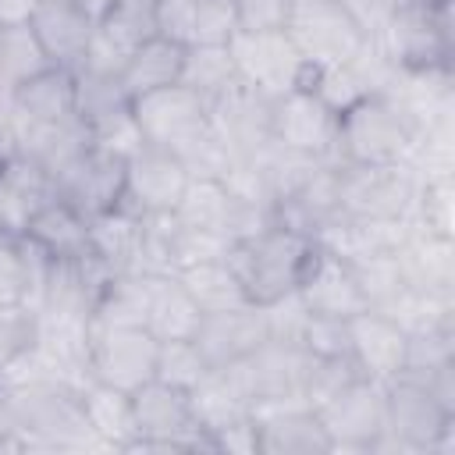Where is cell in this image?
I'll return each instance as SVG.
<instances>
[{"instance_id": "cell-16", "label": "cell", "mask_w": 455, "mask_h": 455, "mask_svg": "<svg viewBox=\"0 0 455 455\" xmlns=\"http://www.w3.org/2000/svg\"><path fill=\"white\" fill-rule=\"evenodd\" d=\"M53 188L82 217L114 210L124 199V156H114L89 142V149L53 181Z\"/></svg>"}, {"instance_id": "cell-20", "label": "cell", "mask_w": 455, "mask_h": 455, "mask_svg": "<svg viewBox=\"0 0 455 455\" xmlns=\"http://www.w3.org/2000/svg\"><path fill=\"white\" fill-rule=\"evenodd\" d=\"M28 28L39 39L43 53L50 57V64L75 71L89 50L96 18L78 0H39Z\"/></svg>"}, {"instance_id": "cell-17", "label": "cell", "mask_w": 455, "mask_h": 455, "mask_svg": "<svg viewBox=\"0 0 455 455\" xmlns=\"http://www.w3.org/2000/svg\"><path fill=\"white\" fill-rule=\"evenodd\" d=\"M259 455H331L334 444L316 416L302 402H270L252 409Z\"/></svg>"}, {"instance_id": "cell-6", "label": "cell", "mask_w": 455, "mask_h": 455, "mask_svg": "<svg viewBox=\"0 0 455 455\" xmlns=\"http://www.w3.org/2000/svg\"><path fill=\"white\" fill-rule=\"evenodd\" d=\"M135 441L128 451H210V437L192 416L188 391L164 380H146L132 391Z\"/></svg>"}, {"instance_id": "cell-33", "label": "cell", "mask_w": 455, "mask_h": 455, "mask_svg": "<svg viewBox=\"0 0 455 455\" xmlns=\"http://www.w3.org/2000/svg\"><path fill=\"white\" fill-rule=\"evenodd\" d=\"M132 107V96L121 85V75H100L75 68V117L89 128L103 117H114Z\"/></svg>"}, {"instance_id": "cell-12", "label": "cell", "mask_w": 455, "mask_h": 455, "mask_svg": "<svg viewBox=\"0 0 455 455\" xmlns=\"http://www.w3.org/2000/svg\"><path fill=\"white\" fill-rule=\"evenodd\" d=\"M334 451H370L384 434V384L355 377L316 409Z\"/></svg>"}, {"instance_id": "cell-28", "label": "cell", "mask_w": 455, "mask_h": 455, "mask_svg": "<svg viewBox=\"0 0 455 455\" xmlns=\"http://www.w3.org/2000/svg\"><path fill=\"white\" fill-rule=\"evenodd\" d=\"M188 402H192V416L203 427V434H213L228 423L252 416V402L242 391L231 366H210L206 377L188 391Z\"/></svg>"}, {"instance_id": "cell-37", "label": "cell", "mask_w": 455, "mask_h": 455, "mask_svg": "<svg viewBox=\"0 0 455 455\" xmlns=\"http://www.w3.org/2000/svg\"><path fill=\"white\" fill-rule=\"evenodd\" d=\"M299 345H302L313 359H352L348 320L306 313V320H302V327H299Z\"/></svg>"}, {"instance_id": "cell-30", "label": "cell", "mask_w": 455, "mask_h": 455, "mask_svg": "<svg viewBox=\"0 0 455 455\" xmlns=\"http://www.w3.org/2000/svg\"><path fill=\"white\" fill-rule=\"evenodd\" d=\"M185 291L192 295V302L203 309V313H220V309H235V306H245V288L235 274V267L224 259H206V263H196V267H185L181 274H174Z\"/></svg>"}, {"instance_id": "cell-4", "label": "cell", "mask_w": 455, "mask_h": 455, "mask_svg": "<svg viewBox=\"0 0 455 455\" xmlns=\"http://www.w3.org/2000/svg\"><path fill=\"white\" fill-rule=\"evenodd\" d=\"M373 43L395 71L451 68V0H398Z\"/></svg>"}, {"instance_id": "cell-31", "label": "cell", "mask_w": 455, "mask_h": 455, "mask_svg": "<svg viewBox=\"0 0 455 455\" xmlns=\"http://www.w3.org/2000/svg\"><path fill=\"white\" fill-rule=\"evenodd\" d=\"M96 36L128 60L132 50L156 36V0H110L96 18Z\"/></svg>"}, {"instance_id": "cell-11", "label": "cell", "mask_w": 455, "mask_h": 455, "mask_svg": "<svg viewBox=\"0 0 455 455\" xmlns=\"http://www.w3.org/2000/svg\"><path fill=\"white\" fill-rule=\"evenodd\" d=\"M132 117L142 132V142L178 153L188 139H196L210 124V103L192 89H185L181 82H174V85L135 96Z\"/></svg>"}, {"instance_id": "cell-13", "label": "cell", "mask_w": 455, "mask_h": 455, "mask_svg": "<svg viewBox=\"0 0 455 455\" xmlns=\"http://www.w3.org/2000/svg\"><path fill=\"white\" fill-rule=\"evenodd\" d=\"M185 185H188V171L178 160V153L142 142L124 160V199L121 203L142 217L174 213Z\"/></svg>"}, {"instance_id": "cell-5", "label": "cell", "mask_w": 455, "mask_h": 455, "mask_svg": "<svg viewBox=\"0 0 455 455\" xmlns=\"http://www.w3.org/2000/svg\"><path fill=\"white\" fill-rule=\"evenodd\" d=\"M419 185L412 164H338V217L412 220Z\"/></svg>"}, {"instance_id": "cell-19", "label": "cell", "mask_w": 455, "mask_h": 455, "mask_svg": "<svg viewBox=\"0 0 455 455\" xmlns=\"http://www.w3.org/2000/svg\"><path fill=\"white\" fill-rule=\"evenodd\" d=\"M348 345H352V363L370 380L384 384L405 370L409 334L402 331L398 320H391L380 309H363L348 320Z\"/></svg>"}, {"instance_id": "cell-27", "label": "cell", "mask_w": 455, "mask_h": 455, "mask_svg": "<svg viewBox=\"0 0 455 455\" xmlns=\"http://www.w3.org/2000/svg\"><path fill=\"white\" fill-rule=\"evenodd\" d=\"M78 402H82V416L92 430V437L100 441V448L110 451H128L135 441V412H132V395L100 380H85L78 387Z\"/></svg>"}, {"instance_id": "cell-18", "label": "cell", "mask_w": 455, "mask_h": 455, "mask_svg": "<svg viewBox=\"0 0 455 455\" xmlns=\"http://www.w3.org/2000/svg\"><path fill=\"white\" fill-rule=\"evenodd\" d=\"M270 338V323H267V309L263 306H235V309H220V313H203L192 341L203 352V359L210 366H231L238 359H245L249 352H256L263 341Z\"/></svg>"}, {"instance_id": "cell-2", "label": "cell", "mask_w": 455, "mask_h": 455, "mask_svg": "<svg viewBox=\"0 0 455 455\" xmlns=\"http://www.w3.org/2000/svg\"><path fill=\"white\" fill-rule=\"evenodd\" d=\"M370 451H412V455H451L455 451V412L444 409L423 380L398 373L384 380V434Z\"/></svg>"}, {"instance_id": "cell-43", "label": "cell", "mask_w": 455, "mask_h": 455, "mask_svg": "<svg viewBox=\"0 0 455 455\" xmlns=\"http://www.w3.org/2000/svg\"><path fill=\"white\" fill-rule=\"evenodd\" d=\"M36 338V313L28 309H0V370L32 345Z\"/></svg>"}, {"instance_id": "cell-32", "label": "cell", "mask_w": 455, "mask_h": 455, "mask_svg": "<svg viewBox=\"0 0 455 455\" xmlns=\"http://www.w3.org/2000/svg\"><path fill=\"white\" fill-rule=\"evenodd\" d=\"M178 82L210 103L213 96H220L228 85L238 82L231 50L228 46H185V60H181Z\"/></svg>"}, {"instance_id": "cell-29", "label": "cell", "mask_w": 455, "mask_h": 455, "mask_svg": "<svg viewBox=\"0 0 455 455\" xmlns=\"http://www.w3.org/2000/svg\"><path fill=\"white\" fill-rule=\"evenodd\" d=\"M181 60H185V46L181 43H171L164 36H153L139 50H132V57L124 60L121 85H124V92L132 100L142 96V92L174 85L178 75H181Z\"/></svg>"}, {"instance_id": "cell-14", "label": "cell", "mask_w": 455, "mask_h": 455, "mask_svg": "<svg viewBox=\"0 0 455 455\" xmlns=\"http://www.w3.org/2000/svg\"><path fill=\"white\" fill-rule=\"evenodd\" d=\"M295 295H299L302 309L316 313V316L352 320L355 313L370 309L355 267L345 256H338V252H331L323 245L313 249V256H309V263H306V270L299 277Z\"/></svg>"}, {"instance_id": "cell-34", "label": "cell", "mask_w": 455, "mask_h": 455, "mask_svg": "<svg viewBox=\"0 0 455 455\" xmlns=\"http://www.w3.org/2000/svg\"><path fill=\"white\" fill-rule=\"evenodd\" d=\"M46 68H50V57L43 53V46L28 25L0 28V85L4 89L21 85L25 78H32Z\"/></svg>"}, {"instance_id": "cell-39", "label": "cell", "mask_w": 455, "mask_h": 455, "mask_svg": "<svg viewBox=\"0 0 455 455\" xmlns=\"http://www.w3.org/2000/svg\"><path fill=\"white\" fill-rule=\"evenodd\" d=\"M178 160L185 164L188 178H224V171L231 167L235 153L217 139V132L206 124L196 139H188L181 149H178Z\"/></svg>"}, {"instance_id": "cell-21", "label": "cell", "mask_w": 455, "mask_h": 455, "mask_svg": "<svg viewBox=\"0 0 455 455\" xmlns=\"http://www.w3.org/2000/svg\"><path fill=\"white\" fill-rule=\"evenodd\" d=\"M135 274L142 288V327L156 341L192 338L203 320V309L192 302L185 284L174 274H146V270H135Z\"/></svg>"}, {"instance_id": "cell-45", "label": "cell", "mask_w": 455, "mask_h": 455, "mask_svg": "<svg viewBox=\"0 0 455 455\" xmlns=\"http://www.w3.org/2000/svg\"><path fill=\"white\" fill-rule=\"evenodd\" d=\"M210 437V451H228V455H259V441H256V419H238V423H228Z\"/></svg>"}, {"instance_id": "cell-9", "label": "cell", "mask_w": 455, "mask_h": 455, "mask_svg": "<svg viewBox=\"0 0 455 455\" xmlns=\"http://www.w3.org/2000/svg\"><path fill=\"white\" fill-rule=\"evenodd\" d=\"M238 82L263 92L267 100L284 96L288 89H299L306 75V60L288 39V32H235L228 39Z\"/></svg>"}, {"instance_id": "cell-36", "label": "cell", "mask_w": 455, "mask_h": 455, "mask_svg": "<svg viewBox=\"0 0 455 455\" xmlns=\"http://www.w3.org/2000/svg\"><path fill=\"white\" fill-rule=\"evenodd\" d=\"M412 224L444 238H455V181L451 178H427L416 196Z\"/></svg>"}, {"instance_id": "cell-41", "label": "cell", "mask_w": 455, "mask_h": 455, "mask_svg": "<svg viewBox=\"0 0 455 455\" xmlns=\"http://www.w3.org/2000/svg\"><path fill=\"white\" fill-rule=\"evenodd\" d=\"M85 132H89V142L96 149H107V153L124 156V160L142 146V132H139V124L132 117V107L121 110V114H114V117H103V121L89 124Z\"/></svg>"}, {"instance_id": "cell-24", "label": "cell", "mask_w": 455, "mask_h": 455, "mask_svg": "<svg viewBox=\"0 0 455 455\" xmlns=\"http://www.w3.org/2000/svg\"><path fill=\"white\" fill-rule=\"evenodd\" d=\"M21 238L36 245L46 259H78L89 252V217H82L71 203L53 196L28 217Z\"/></svg>"}, {"instance_id": "cell-10", "label": "cell", "mask_w": 455, "mask_h": 455, "mask_svg": "<svg viewBox=\"0 0 455 455\" xmlns=\"http://www.w3.org/2000/svg\"><path fill=\"white\" fill-rule=\"evenodd\" d=\"M270 142L309 160H338V114L309 89H288L270 100Z\"/></svg>"}, {"instance_id": "cell-48", "label": "cell", "mask_w": 455, "mask_h": 455, "mask_svg": "<svg viewBox=\"0 0 455 455\" xmlns=\"http://www.w3.org/2000/svg\"><path fill=\"white\" fill-rule=\"evenodd\" d=\"M7 96H11V89H4V85H0V107L7 103Z\"/></svg>"}, {"instance_id": "cell-35", "label": "cell", "mask_w": 455, "mask_h": 455, "mask_svg": "<svg viewBox=\"0 0 455 455\" xmlns=\"http://www.w3.org/2000/svg\"><path fill=\"white\" fill-rule=\"evenodd\" d=\"M210 363L203 359V352L196 348L192 338H178V341H160L156 348V370L153 377L178 387V391H192L203 377H206Z\"/></svg>"}, {"instance_id": "cell-44", "label": "cell", "mask_w": 455, "mask_h": 455, "mask_svg": "<svg viewBox=\"0 0 455 455\" xmlns=\"http://www.w3.org/2000/svg\"><path fill=\"white\" fill-rule=\"evenodd\" d=\"M196 32V0H156V36L192 46Z\"/></svg>"}, {"instance_id": "cell-23", "label": "cell", "mask_w": 455, "mask_h": 455, "mask_svg": "<svg viewBox=\"0 0 455 455\" xmlns=\"http://www.w3.org/2000/svg\"><path fill=\"white\" fill-rule=\"evenodd\" d=\"M395 259L409 288H423V291L455 288V238H444L412 224L402 245L395 249Z\"/></svg>"}, {"instance_id": "cell-15", "label": "cell", "mask_w": 455, "mask_h": 455, "mask_svg": "<svg viewBox=\"0 0 455 455\" xmlns=\"http://www.w3.org/2000/svg\"><path fill=\"white\" fill-rule=\"evenodd\" d=\"M210 128L235 156H252L270 146V100L235 82L210 100Z\"/></svg>"}, {"instance_id": "cell-25", "label": "cell", "mask_w": 455, "mask_h": 455, "mask_svg": "<svg viewBox=\"0 0 455 455\" xmlns=\"http://www.w3.org/2000/svg\"><path fill=\"white\" fill-rule=\"evenodd\" d=\"M142 228H146V217L124 203L114 210H103L89 217V252L110 274H132L142 252Z\"/></svg>"}, {"instance_id": "cell-7", "label": "cell", "mask_w": 455, "mask_h": 455, "mask_svg": "<svg viewBox=\"0 0 455 455\" xmlns=\"http://www.w3.org/2000/svg\"><path fill=\"white\" fill-rule=\"evenodd\" d=\"M284 32L306 64H341L370 43L341 0H291Z\"/></svg>"}, {"instance_id": "cell-8", "label": "cell", "mask_w": 455, "mask_h": 455, "mask_svg": "<svg viewBox=\"0 0 455 455\" xmlns=\"http://www.w3.org/2000/svg\"><path fill=\"white\" fill-rule=\"evenodd\" d=\"M160 341L142 323H89V380L135 391L153 380Z\"/></svg>"}, {"instance_id": "cell-3", "label": "cell", "mask_w": 455, "mask_h": 455, "mask_svg": "<svg viewBox=\"0 0 455 455\" xmlns=\"http://www.w3.org/2000/svg\"><path fill=\"white\" fill-rule=\"evenodd\" d=\"M313 249H316L313 238H306L291 228H281V224H267L263 231H256L242 242H231L228 263L235 267V274L245 288V299L252 306H270L299 288V277H302Z\"/></svg>"}, {"instance_id": "cell-40", "label": "cell", "mask_w": 455, "mask_h": 455, "mask_svg": "<svg viewBox=\"0 0 455 455\" xmlns=\"http://www.w3.org/2000/svg\"><path fill=\"white\" fill-rule=\"evenodd\" d=\"M238 32L235 0H196V32L192 46H228Z\"/></svg>"}, {"instance_id": "cell-46", "label": "cell", "mask_w": 455, "mask_h": 455, "mask_svg": "<svg viewBox=\"0 0 455 455\" xmlns=\"http://www.w3.org/2000/svg\"><path fill=\"white\" fill-rule=\"evenodd\" d=\"M341 7L359 21V28L373 39L380 32V25L391 18V11L398 7V0H341Z\"/></svg>"}, {"instance_id": "cell-1", "label": "cell", "mask_w": 455, "mask_h": 455, "mask_svg": "<svg viewBox=\"0 0 455 455\" xmlns=\"http://www.w3.org/2000/svg\"><path fill=\"white\" fill-rule=\"evenodd\" d=\"M423 128L387 92H370L338 114V164H409Z\"/></svg>"}, {"instance_id": "cell-47", "label": "cell", "mask_w": 455, "mask_h": 455, "mask_svg": "<svg viewBox=\"0 0 455 455\" xmlns=\"http://www.w3.org/2000/svg\"><path fill=\"white\" fill-rule=\"evenodd\" d=\"M36 7H39V0H0V28L28 25Z\"/></svg>"}, {"instance_id": "cell-42", "label": "cell", "mask_w": 455, "mask_h": 455, "mask_svg": "<svg viewBox=\"0 0 455 455\" xmlns=\"http://www.w3.org/2000/svg\"><path fill=\"white\" fill-rule=\"evenodd\" d=\"M291 0H235L238 32H281L288 25Z\"/></svg>"}, {"instance_id": "cell-38", "label": "cell", "mask_w": 455, "mask_h": 455, "mask_svg": "<svg viewBox=\"0 0 455 455\" xmlns=\"http://www.w3.org/2000/svg\"><path fill=\"white\" fill-rule=\"evenodd\" d=\"M28 306V249L21 238L0 235V309Z\"/></svg>"}, {"instance_id": "cell-26", "label": "cell", "mask_w": 455, "mask_h": 455, "mask_svg": "<svg viewBox=\"0 0 455 455\" xmlns=\"http://www.w3.org/2000/svg\"><path fill=\"white\" fill-rule=\"evenodd\" d=\"M11 107L32 124H64L75 121V71L50 64L46 71L25 78L11 89Z\"/></svg>"}, {"instance_id": "cell-22", "label": "cell", "mask_w": 455, "mask_h": 455, "mask_svg": "<svg viewBox=\"0 0 455 455\" xmlns=\"http://www.w3.org/2000/svg\"><path fill=\"white\" fill-rule=\"evenodd\" d=\"M53 196H57V188H53L50 174L43 167H36L32 160L11 156L7 164H0V235L21 238L28 217Z\"/></svg>"}]
</instances>
